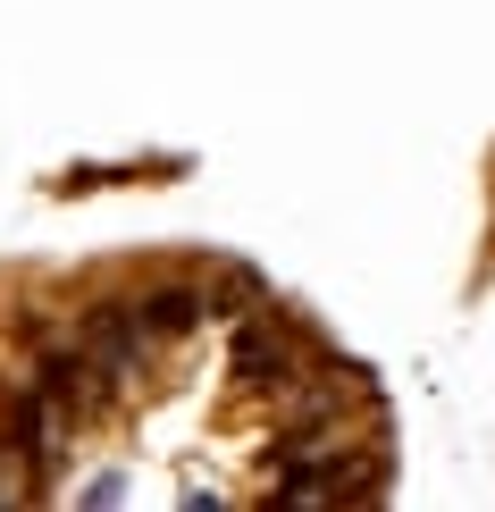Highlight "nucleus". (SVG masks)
I'll use <instances>...</instances> for the list:
<instances>
[{"label": "nucleus", "instance_id": "3", "mask_svg": "<svg viewBox=\"0 0 495 512\" xmlns=\"http://www.w3.org/2000/svg\"><path fill=\"white\" fill-rule=\"evenodd\" d=\"M193 319H210V294H193V286H160V294L135 303V328L143 336H185Z\"/></svg>", "mask_w": 495, "mask_h": 512}, {"label": "nucleus", "instance_id": "4", "mask_svg": "<svg viewBox=\"0 0 495 512\" xmlns=\"http://www.w3.org/2000/svg\"><path fill=\"white\" fill-rule=\"evenodd\" d=\"M76 387H84V361H68V353L42 361V395H51V403H76Z\"/></svg>", "mask_w": 495, "mask_h": 512}, {"label": "nucleus", "instance_id": "2", "mask_svg": "<svg viewBox=\"0 0 495 512\" xmlns=\"http://www.w3.org/2000/svg\"><path fill=\"white\" fill-rule=\"evenodd\" d=\"M84 345L101 353V370H126V361L143 353V328H135L126 303H93V311H84Z\"/></svg>", "mask_w": 495, "mask_h": 512}, {"label": "nucleus", "instance_id": "1", "mask_svg": "<svg viewBox=\"0 0 495 512\" xmlns=\"http://www.w3.org/2000/svg\"><path fill=\"white\" fill-rule=\"evenodd\" d=\"M235 378H269L277 395L294 387V345H286V328H277V319H252V328L235 336Z\"/></svg>", "mask_w": 495, "mask_h": 512}]
</instances>
